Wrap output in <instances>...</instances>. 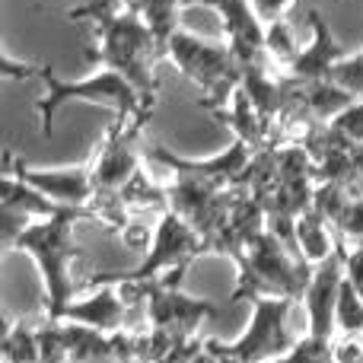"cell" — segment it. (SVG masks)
Returning <instances> with one entry per match:
<instances>
[{
    "label": "cell",
    "mask_w": 363,
    "mask_h": 363,
    "mask_svg": "<svg viewBox=\"0 0 363 363\" xmlns=\"http://www.w3.org/2000/svg\"><path fill=\"white\" fill-rule=\"evenodd\" d=\"M57 338L64 345L67 363H118L115 335H102L96 328L77 325V322H55Z\"/></svg>",
    "instance_id": "cell-16"
},
{
    "label": "cell",
    "mask_w": 363,
    "mask_h": 363,
    "mask_svg": "<svg viewBox=\"0 0 363 363\" xmlns=\"http://www.w3.org/2000/svg\"><path fill=\"white\" fill-rule=\"evenodd\" d=\"M296 99H300V106L306 108L315 121L328 125V121L338 118L357 96H351L347 89H341L338 83H332V80H309V83L296 80Z\"/></svg>",
    "instance_id": "cell-20"
},
{
    "label": "cell",
    "mask_w": 363,
    "mask_h": 363,
    "mask_svg": "<svg viewBox=\"0 0 363 363\" xmlns=\"http://www.w3.org/2000/svg\"><path fill=\"white\" fill-rule=\"evenodd\" d=\"M147 118H118L108 125L102 144L96 147L89 169H93L96 191H112L118 194L144 166H140V153H138V138L144 131Z\"/></svg>",
    "instance_id": "cell-8"
},
{
    "label": "cell",
    "mask_w": 363,
    "mask_h": 363,
    "mask_svg": "<svg viewBox=\"0 0 363 363\" xmlns=\"http://www.w3.org/2000/svg\"><path fill=\"white\" fill-rule=\"evenodd\" d=\"M328 125H332L347 144H354V147L363 144V99H354L351 106H347L335 121H328Z\"/></svg>",
    "instance_id": "cell-28"
},
{
    "label": "cell",
    "mask_w": 363,
    "mask_h": 363,
    "mask_svg": "<svg viewBox=\"0 0 363 363\" xmlns=\"http://www.w3.org/2000/svg\"><path fill=\"white\" fill-rule=\"evenodd\" d=\"M239 281L230 294V306L239 300H258V296H290L303 300L313 281V268L303 258L290 255V245H284L271 230L255 236L245 252L236 258Z\"/></svg>",
    "instance_id": "cell-3"
},
{
    "label": "cell",
    "mask_w": 363,
    "mask_h": 363,
    "mask_svg": "<svg viewBox=\"0 0 363 363\" xmlns=\"http://www.w3.org/2000/svg\"><path fill=\"white\" fill-rule=\"evenodd\" d=\"M147 157H150L153 163L166 166L172 176H194V179L211 182V185H217V188H236L239 179H242V172H245V166H249L252 157H255V150H252L249 144L233 138V144L211 160H185V157L169 153L160 144H153L150 150H147Z\"/></svg>",
    "instance_id": "cell-10"
},
{
    "label": "cell",
    "mask_w": 363,
    "mask_h": 363,
    "mask_svg": "<svg viewBox=\"0 0 363 363\" xmlns=\"http://www.w3.org/2000/svg\"><path fill=\"white\" fill-rule=\"evenodd\" d=\"M211 115L223 121V125L233 131V138L242 140V144H249L252 150H264V147H268L264 121H262V115H258L255 102L249 99V93H245L242 86L230 96V102H226L223 108H217V112H211Z\"/></svg>",
    "instance_id": "cell-18"
},
{
    "label": "cell",
    "mask_w": 363,
    "mask_h": 363,
    "mask_svg": "<svg viewBox=\"0 0 363 363\" xmlns=\"http://www.w3.org/2000/svg\"><path fill=\"white\" fill-rule=\"evenodd\" d=\"M93 294L74 300L64 309L61 322H77V325L96 328L102 335H115L128 328V313H131V303L125 300L118 284H86Z\"/></svg>",
    "instance_id": "cell-14"
},
{
    "label": "cell",
    "mask_w": 363,
    "mask_h": 363,
    "mask_svg": "<svg viewBox=\"0 0 363 363\" xmlns=\"http://www.w3.org/2000/svg\"><path fill=\"white\" fill-rule=\"evenodd\" d=\"M306 19H309V42L300 48L296 61L287 67V77L290 80H300V83H309V80H332V70L341 57L347 55L341 48V42L332 35V26L322 19L319 10H306Z\"/></svg>",
    "instance_id": "cell-15"
},
{
    "label": "cell",
    "mask_w": 363,
    "mask_h": 363,
    "mask_svg": "<svg viewBox=\"0 0 363 363\" xmlns=\"http://www.w3.org/2000/svg\"><path fill=\"white\" fill-rule=\"evenodd\" d=\"M294 303L296 300H290V296H258V300H252V319L245 332L236 341L207 338V347L233 363H274L287 357L300 341L290 335Z\"/></svg>",
    "instance_id": "cell-6"
},
{
    "label": "cell",
    "mask_w": 363,
    "mask_h": 363,
    "mask_svg": "<svg viewBox=\"0 0 363 363\" xmlns=\"http://www.w3.org/2000/svg\"><path fill=\"white\" fill-rule=\"evenodd\" d=\"M67 16L96 26V45L86 48V57L131 80L144 99V108L153 112L157 108V61L166 55L144 16L138 10L121 6L118 0H93V4L74 6Z\"/></svg>",
    "instance_id": "cell-1"
},
{
    "label": "cell",
    "mask_w": 363,
    "mask_h": 363,
    "mask_svg": "<svg viewBox=\"0 0 363 363\" xmlns=\"http://www.w3.org/2000/svg\"><path fill=\"white\" fill-rule=\"evenodd\" d=\"M347 204H351V191H347L345 185H338V182H319V185H315L313 211H319L332 226H338Z\"/></svg>",
    "instance_id": "cell-24"
},
{
    "label": "cell",
    "mask_w": 363,
    "mask_h": 363,
    "mask_svg": "<svg viewBox=\"0 0 363 363\" xmlns=\"http://www.w3.org/2000/svg\"><path fill=\"white\" fill-rule=\"evenodd\" d=\"M300 48L303 45L296 42V35H294V29H290L287 19H277V23L264 26V51H268L271 64H274L277 70L287 74V67L296 61Z\"/></svg>",
    "instance_id": "cell-23"
},
{
    "label": "cell",
    "mask_w": 363,
    "mask_h": 363,
    "mask_svg": "<svg viewBox=\"0 0 363 363\" xmlns=\"http://www.w3.org/2000/svg\"><path fill=\"white\" fill-rule=\"evenodd\" d=\"M252 10H255V16L262 19L264 26L277 23V19H287L290 6L296 4V0H249Z\"/></svg>",
    "instance_id": "cell-30"
},
{
    "label": "cell",
    "mask_w": 363,
    "mask_h": 363,
    "mask_svg": "<svg viewBox=\"0 0 363 363\" xmlns=\"http://www.w3.org/2000/svg\"><path fill=\"white\" fill-rule=\"evenodd\" d=\"M121 6H128V10H140V6L147 4V0H118Z\"/></svg>",
    "instance_id": "cell-34"
},
{
    "label": "cell",
    "mask_w": 363,
    "mask_h": 363,
    "mask_svg": "<svg viewBox=\"0 0 363 363\" xmlns=\"http://www.w3.org/2000/svg\"><path fill=\"white\" fill-rule=\"evenodd\" d=\"M335 363H363V335L360 338H335Z\"/></svg>",
    "instance_id": "cell-32"
},
{
    "label": "cell",
    "mask_w": 363,
    "mask_h": 363,
    "mask_svg": "<svg viewBox=\"0 0 363 363\" xmlns=\"http://www.w3.org/2000/svg\"><path fill=\"white\" fill-rule=\"evenodd\" d=\"M77 220H93L89 211H77L67 207L57 217L35 220L23 230L13 249L26 252L32 262L38 264L42 274V300H45V322H61L64 309L74 303L77 284L70 274V264L80 262V245L74 239V223Z\"/></svg>",
    "instance_id": "cell-2"
},
{
    "label": "cell",
    "mask_w": 363,
    "mask_h": 363,
    "mask_svg": "<svg viewBox=\"0 0 363 363\" xmlns=\"http://www.w3.org/2000/svg\"><path fill=\"white\" fill-rule=\"evenodd\" d=\"M335 332L338 338H360L363 335V296L347 281V274L338 294V309H335Z\"/></svg>",
    "instance_id": "cell-22"
},
{
    "label": "cell",
    "mask_w": 363,
    "mask_h": 363,
    "mask_svg": "<svg viewBox=\"0 0 363 363\" xmlns=\"http://www.w3.org/2000/svg\"><path fill=\"white\" fill-rule=\"evenodd\" d=\"M338 249H341L338 233H335V226L328 223L319 211L309 207L306 213H300V220H296V255H300L309 268L328 262Z\"/></svg>",
    "instance_id": "cell-17"
},
{
    "label": "cell",
    "mask_w": 363,
    "mask_h": 363,
    "mask_svg": "<svg viewBox=\"0 0 363 363\" xmlns=\"http://www.w3.org/2000/svg\"><path fill=\"white\" fill-rule=\"evenodd\" d=\"M147 325L169 332L176 338H194L201 325L220 319V309L211 300L188 296L182 287H169L163 281H153L147 290Z\"/></svg>",
    "instance_id": "cell-9"
},
{
    "label": "cell",
    "mask_w": 363,
    "mask_h": 363,
    "mask_svg": "<svg viewBox=\"0 0 363 363\" xmlns=\"http://www.w3.org/2000/svg\"><path fill=\"white\" fill-rule=\"evenodd\" d=\"M38 80L45 83V96L35 102V112H38V121H42L45 138H51L55 115L74 99L93 102V106H112L118 118H150L153 115L144 108V99L134 89V83L106 67L89 74L86 80H61L51 67H38Z\"/></svg>",
    "instance_id": "cell-4"
},
{
    "label": "cell",
    "mask_w": 363,
    "mask_h": 363,
    "mask_svg": "<svg viewBox=\"0 0 363 363\" xmlns=\"http://www.w3.org/2000/svg\"><path fill=\"white\" fill-rule=\"evenodd\" d=\"M211 10H217L220 23H223L226 45L239 61V67L249 70L271 64L268 51H264V23L255 16L249 0H211Z\"/></svg>",
    "instance_id": "cell-12"
},
{
    "label": "cell",
    "mask_w": 363,
    "mask_h": 363,
    "mask_svg": "<svg viewBox=\"0 0 363 363\" xmlns=\"http://www.w3.org/2000/svg\"><path fill=\"white\" fill-rule=\"evenodd\" d=\"M335 233H338L341 245H347V249L363 245V198H351V204H347V211L341 213Z\"/></svg>",
    "instance_id": "cell-27"
},
{
    "label": "cell",
    "mask_w": 363,
    "mask_h": 363,
    "mask_svg": "<svg viewBox=\"0 0 363 363\" xmlns=\"http://www.w3.org/2000/svg\"><path fill=\"white\" fill-rule=\"evenodd\" d=\"M341 284H345V255H341V249H338L328 262L313 268V281H309L306 296H303V303H306V319H309L306 335L322 338V341L338 338V332H335V309H338Z\"/></svg>",
    "instance_id": "cell-13"
},
{
    "label": "cell",
    "mask_w": 363,
    "mask_h": 363,
    "mask_svg": "<svg viewBox=\"0 0 363 363\" xmlns=\"http://www.w3.org/2000/svg\"><path fill=\"white\" fill-rule=\"evenodd\" d=\"M274 363H335V341H322V338H313V335H303L294 351Z\"/></svg>",
    "instance_id": "cell-25"
},
{
    "label": "cell",
    "mask_w": 363,
    "mask_h": 363,
    "mask_svg": "<svg viewBox=\"0 0 363 363\" xmlns=\"http://www.w3.org/2000/svg\"><path fill=\"white\" fill-rule=\"evenodd\" d=\"M0 207H4V211H13V213H23V217H29L32 223H35V220L57 217L61 211H67V207L55 204L48 194H42L38 188L26 185L23 179L6 172V169H4V182H0Z\"/></svg>",
    "instance_id": "cell-19"
},
{
    "label": "cell",
    "mask_w": 363,
    "mask_h": 363,
    "mask_svg": "<svg viewBox=\"0 0 363 363\" xmlns=\"http://www.w3.org/2000/svg\"><path fill=\"white\" fill-rule=\"evenodd\" d=\"M6 172L19 176L26 185L38 188L42 194H48L55 204L61 207H77V211H89L96 198V182L93 169L86 166H67V169H32L23 160H16L13 153H6Z\"/></svg>",
    "instance_id": "cell-11"
},
{
    "label": "cell",
    "mask_w": 363,
    "mask_h": 363,
    "mask_svg": "<svg viewBox=\"0 0 363 363\" xmlns=\"http://www.w3.org/2000/svg\"><path fill=\"white\" fill-rule=\"evenodd\" d=\"M166 57L188 80L198 83V89L204 93L201 108H207V112L223 108L230 102V96L242 86V67L233 57L226 42H207L194 32L176 29L172 38L166 42Z\"/></svg>",
    "instance_id": "cell-5"
},
{
    "label": "cell",
    "mask_w": 363,
    "mask_h": 363,
    "mask_svg": "<svg viewBox=\"0 0 363 363\" xmlns=\"http://www.w3.org/2000/svg\"><path fill=\"white\" fill-rule=\"evenodd\" d=\"M153 230H157V226H147V223H140V220H131V223H125L118 233H115V236H118L131 252L147 255V252H150V245H153Z\"/></svg>",
    "instance_id": "cell-29"
},
{
    "label": "cell",
    "mask_w": 363,
    "mask_h": 363,
    "mask_svg": "<svg viewBox=\"0 0 363 363\" xmlns=\"http://www.w3.org/2000/svg\"><path fill=\"white\" fill-rule=\"evenodd\" d=\"M191 363H233V360H223V357H220V354H213L211 347L204 345V351H201V354H198V357H194Z\"/></svg>",
    "instance_id": "cell-33"
},
{
    "label": "cell",
    "mask_w": 363,
    "mask_h": 363,
    "mask_svg": "<svg viewBox=\"0 0 363 363\" xmlns=\"http://www.w3.org/2000/svg\"><path fill=\"white\" fill-rule=\"evenodd\" d=\"M341 255H345V274L347 281L357 287V294L363 296V245L357 249H347V245H341Z\"/></svg>",
    "instance_id": "cell-31"
},
{
    "label": "cell",
    "mask_w": 363,
    "mask_h": 363,
    "mask_svg": "<svg viewBox=\"0 0 363 363\" xmlns=\"http://www.w3.org/2000/svg\"><path fill=\"white\" fill-rule=\"evenodd\" d=\"M207 255V245L201 233L179 217L176 211H163L153 230V245L144 255V262L128 274H99L106 281H138V284H153L163 281L169 287H182V277L191 268L194 258Z\"/></svg>",
    "instance_id": "cell-7"
},
{
    "label": "cell",
    "mask_w": 363,
    "mask_h": 363,
    "mask_svg": "<svg viewBox=\"0 0 363 363\" xmlns=\"http://www.w3.org/2000/svg\"><path fill=\"white\" fill-rule=\"evenodd\" d=\"M332 83H338L341 89H347L351 96L363 99V48L354 55H345L332 70Z\"/></svg>",
    "instance_id": "cell-26"
},
{
    "label": "cell",
    "mask_w": 363,
    "mask_h": 363,
    "mask_svg": "<svg viewBox=\"0 0 363 363\" xmlns=\"http://www.w3.org/2000/svg\"><path fill=\"white\" fill-rule=\"evenodd\" d=\"M0 357L4 363H42V332L26 325V322L6 325Z\"/></svg>",
    "instance_id": "cell-21"
}]
</instances>
